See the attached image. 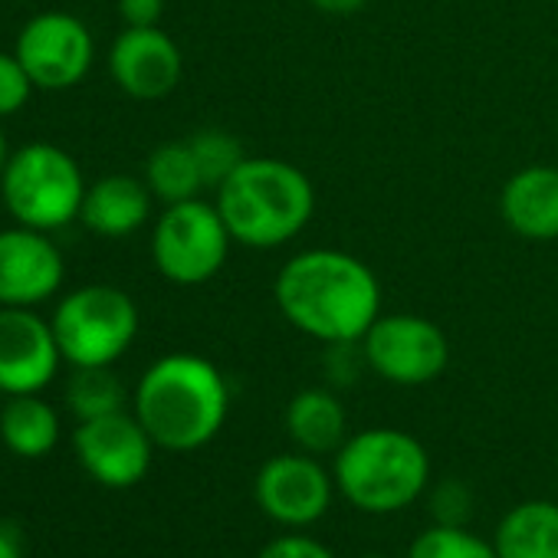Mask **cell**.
I'll list each match as a JSON object with an SVG mask.
<instances>
[{
	"label": "cell",
	"instance_id": "1",
	"mask_svg": "<svg viewBox=\"0 0 558 558\" xmlns=\"http://www.w3.org/2000/svg\"><path fill=\"white\" fill-rule=\"evenodd\" d=\"M272 300L303 336L345 345L362 342L381 316V283L372 266L345 250H303L279 266Z\"/></svg>",
	"mask_w": 558,
	"mask_h": 558
},
{
	"label": "cell",
	"instance_id": "2",
	"mask_svg": "<svg viewBox=\"0 0 558 558\" xmlns=\"http://www.w3.org/2000/svg\"><path fill=\"white\" fill-rule=\"evenodd\" d=\"M230 411V388L223 372L191 352H174L145 368L135 388V417L171 453L207 447Z\"/></svg>",
	"mask_w": 558,
	"mask_h": 558
},
{
	"label": "cell",
	"instance_id": "3",
	"mask_svg": "<svg viewBox=\"0 0 558 558\" xmlns=\"http://www.w3.org/2000/svg\"><path fill=\"white\" fill-rule=\"evenodd\" d=\"M214 194L233 243L250 250H276L290 243L316 214L313 181L283 158H243V165Z\"/></svg>",
	"mask_w": 558,
	"mask_h": 558
},
{
	"label": "cell",
	"instance_id": "4",
	"mask_svg": "<svg viewBox=\"0 0 558 558\" xmlns=\"http://www.w3.org/2000/svg\"><path fill=\"white\" fill-rule=\"evenodd\" d=\"M336 489L362 512L388 515L417 502L430 483V457L417 437L395 427L352 434L336 450Z\"/></svg>",
	"mask_w": 558,
	"mask_h": 558
},
{
	"label": "cell",
	"instance_id": "5",
	"mask_svg": "<svg viewBox=\"0 0 558 558\" xmlns=\"http://www.w3.org/2000/svg\"><path fill=\"white\" fill-rule=\"evenodd\" d=\"M86 187L89 184L76 158L50 142H31L17 148L0 174V201L14 223L44 233L80 220Z\"/></svg>",
	"mask_w": 558,
	"mask_h": 558
},
{
	"label": "cell",
	"instance_id": "6",
	"mask_svg": "<svg viewBox=\"0 0 558 558\" xmlns=\"http://www.w3.org/2000/svg\"><path fill=\"white\" fill-rule=\"evenodd\" d=\"M53 336L63 362L73 368L116 365L138 336L135 300L109 283H89L66 293L53 310Z\"/></svg>",
	"mask_w": 558,
	"mask_h": 558
},
{
	"label": "cell",
	"instance_id": "7",
	"mask_svg": "<svg viewBox=\"0 0 558 558\" xmlns=\"http://www.w3.org/2000/svg\"><path fill=\"white\" fill-rule=\"evenodd\" d=\"M230 230L217 204L191 197L168 204L151 230L155 269L174 287H201L214 279L230 256Z\"/></svg>",
	"mask_w": 558,
	"mask_h": 558
},
{
	"label": "cell",
	"instance_id": "8",
	"mask_svg": "<svg viewBox=\"0 0 558 558\" xmlns=\"http://www.w3.org/2000/svg\"><path fill=\"white\" fill-rule=\"evenodd\" d=\"M365 365L401 388L437 381L450 365V342L434 319L414 313L378 316L359 342Z\"/></svg>",
	"mask_w": 558,
	"mask_h": 558
},
{
	"label": "cell",
	"instance_id": "9",
	"mask_svg": "<svg viewBox=\"0 0 558 558\" xmlns=\"http://www.w3.org/2000/svg\"><path fill=\"white\" fill-rule=\"evenodd\" d=\"M14 53L37 89L63 93L89 76L96 60V40L80 17L66 11H47L24 24Z\"/></svg>",
	"mask_w": 558,
	"mask_h": 558
},
{
	"label": "cell",
	"instance_id": "10",
	"mask_svg": "<svg viewBox=\"0 0 558 558\" xmlns=\"http://www.w3.org/2000/svg\"><path fill=\"white\" fill-rule=\"evenodd\" d=\"M336 493V476L306 450L269 457L253 480L256 506L279 525L306 529L319 522Z\"/></svg>",
	"mask_w": 558,
	"mask_h": 558
},
{
	"label": "cell",
	"instance_id": "11",
	"mask_svg": "<svg viewBox=\"0 0 558 558\" xmlns=\"http://www.w3.org/2000/svg\"><path fill=\"white\" fill-rule=\"evenodd\" d=\"M73 450L96 483L109 489H129L145 480L155 440L135 414L116 411L96 421H80L73 434Z\"/></svg>",
	"mask_w": 558,
	"mask_h": 558
},
{
	"label": "cell",
	"instance_id": "12",
	"mask_svg": "<svg viewBox=\"0 0 558 558\" xmlns=\"http://www.w3.org/2000/svg\"><path fill=\"white\" fill-rule=\"evenodd\" d=\"M63 352L53 336V323L37 310L0 306V391L40 395L60 372Z\"/></svg>",
	"mask_w": 558,
	"mask_h": 558
},
{
	"label": "cell",
	"instance_id": "13",
	"mask_svg": "<svg viewBox=\"0 0 558 558\" xmlns=\"http://www.w3.org/2000/svg\"><path fill=\"white\" fill-rule=\"evenodd\" d=\"M66 279V263L50 233L34 227L0 230V306L37 310L50 303Z\"/></svg>",
	"mask_w": 558,
	"mask_h": 558
},
{
	"label": "cell",
	"instance_id": "14",
	"mask_svg": "<svg viewBox=\"0 0 558 558\" xmlns=\"http://www.w3.org/2000/svg\"><path fill=\"white\" fill-rule=\"evenodd\" d=\"M181 47L158 27H125L112 40L109 76L125 96L138 102H158L171 96L181 83Z\"/></svg>",
	"mask_w": 558,
	"mask_h": 558
},
{
	"label": "cell",
	"instance_id": "15",
	"mask_svg": "<svg viewBox=\"0 0 558 558\" xmlns=\"http://www.w3.org/2000/svg\"><path fill=\"white\" fill-rule=\"evenodd\" d=\"M499 214L522 240H558V168L529 165L515 171L502 184Z\"/></svg>",
	"mask_w": 558,
	"mask_h": 558
},
{
	"label": "cell",
	"instance_id": "16",
	"mask_svg": "<svg viewBox=\"0 0 558 558\" xmlns=\"http://www.w3.org/2000/svg\"><path fill=\"white\" fill-rule=\"evenodd\" d=\"M151 201H155V194L145 184V178L106 174L86 187L80 220L86 230H93L99 236L122 240V236H132L135 230H142L148 223Z\"/></svg>",
	"mask_w": 558,
	"mask_h": 558
},
{
	"label": "cell",
	"instance_id": "17",
	"mask_svg": "<svg viewBox=\"0 0 558 558\" xmlns=\"http://www.w3.org/2000/svg\"><path fill=\"white\" fill-rule=\"evenodd\" d=\"M283 424H287V434L293 437V444L313 457L336 453L349 440L345 404L326 388H306V391L293 395V401L287 404Z\"/></svg>",
	"mask_w": 558,
	"mask_h": 558
},
{
	"label": "cell",
	"instance_id": "18",
	"mask_svg": "<svg viewBox=\"0 0 558 558\" xmlns=\"http://www.w3.org/2000/svg\"><path fill=\"white\" fill-rule=\"evenodd\" d=\"M499 558H558V506L545 499L512 506L493 535Z\"/></svg>",
	"mask_w": 558,
	"mask_h": 558
},
{
	"label": "cell",
	"instance_id": "19",
	"mask_svg": "<svg viewBox=\"0 0 558 558\" xmlns=\"http://www.w3.org/2000/svg\"><path fill=\"white\" fill-rule=\"evenodd\" d=\"M0 440L17 457H47L60 444V414L40 395H14L0 411Z\"/></svg>",
	"mask_w": 558,
	"mask_h": 558
},
{
	"label": "cell",
	"instance_id": "20",
	"mask_svg": "<svg viewBox=\"0 0 558 558\" xmlns=\"http://www.w3.org/2000/svg\"><path fill=\"white\" fill-rule=\"evenodd\" d=\"M145 184L151 187V194L158 201H165V207L201 197V191L207 184H204V174L197 168V158H194L187 138L184 142H165L148 155Z\"/></svg>",
	"mask_w": 558,
	"mask_h": 558
},
{
	"label": "cell",
	"instance_id": "21",
	"mask_svg": "<svg viewBox=\"0 0 558 558\" xmlns=\"http://www.w3.org/2000/svg\"><path fill=\"white\" fill-rule=\"evenodd\" d=\"M66 404L76 414V421H96L125 411V388L112 372V365L73 368V378L66 385Z\"/></svg>",
	"mask_w": 558,
	"mask_h": 558
},
{
	"label": "cell",
	"instance_id": "22",
	"mask_svg": "<svg viewBox=\"0 0 558 558\" xmlns=\"http://www.w3.org/2000/svg\"><path fill=\"white\" fill-rule=\"evenodd\" d=\"M194 158H197V168L204 174V184L210 191H217L240 165H243V145L227 132V129H197L191 138H187Z\"/></svg>",
	"mask_w": 558,
	"mask_h": 558
},
{
	"label": "cell",
	"instance_id": "23",
	"mask_svg": "<svg viewBox=\"0 0 558 558\" xmlns=\"http://www.w3.org/2000/svg\"><path fill=\"white\" fill-rule=\"evenodd\" d=\"M408 558H499V555L493 542L466 532L463 525L437 522L411 542Z\"/></svg>",
	"mask_w": 558,
	"mask_h": 558
},
{
	"label": "cell",
	"instance_id": "24",
	"mask_svg": "<svg viewBox=\"0 0 558 558\" xmlns=\"http://www.w3.org/2000/svg\"><path fill=\"white\" fill-rule=\"evenodd\" d=\"M34 80L24 70V63L17 60V53H4L0 50V119L17 116L31 96H34Z\"/></svg>",
	"mask_w": 558,
	"mask_h": 558
},
{
	"label": "cell",
	"instance_id": "25",
	"mask_svg": "<svg viewBox=\"0 0 558 558\" xmlns=\"http://www.w3.org/2000/svg\"><path fill=\"white\" fill-rule=\"evenodd\" d=\"M256 558H336L323 542L310 538V535H279L272 538Z\"/></svg>",
	"mask_w": 558,
	"mask_h": 558
},
{
	"label": "cell",
	"instance_id": "26",
	"mask_svg": "<svg viewBox=\"0 0 558 558\" xmlns=\"http://www.w3.org/2000/svg\"><path fill=\"white\" fill-rule=\"evenodd\" d=\"M470 506H473V499H470V493H466L463 483H444L434 493V515L444 525H463Z\"/></svg>",
	"mask_w": 558,
	"mask_h": 558
},
{
	"label": "cell",
	"instance_id": "27",
	"mask_svg": "<svg viewBox=\"0 0 558 558\" xmlns=\"http://www.w3.org/2000/svg\"><path fill=\"white\" fill-rule=\"evenodd\" d=\"M119 17L125 27H158L165 17V0H119Z\"/></svg>",
	"mask_w": 558,
	"mask_h": 558
},
{
	"label": "cell",
	"instance_id": "28",
	"mask_svg": "<svg viewBox=\"0 0 558 558\" xmlns=\"http://www.w3.org/2000/svg\"><path fill=\"white\" fill-rule=\"evenodd\" d=\"M306 4L323 14H332V17H349V14H359L368 0H306Z\"/></svg>",
	"mask_w": 558,
	"mask_h": 558
},
{
	"label": "cell",
	"instance_id": "29",
	"mask_svg": "<svg viewBox=\"0 0 558 558\" xmlns=\"http://www.w3.org/2000/svg\"><path fill=\"white\" fill-rule=\"evenodd\" d=\"M0 558H24L17 538L11 532H4V529H0Z\"/></svg>",
	"mask_w": 558,
	"mask_h": 558
},
{
	"label": "cell",
	"instance_id": "30",
	"mask_svg": "<svg viewBox=\"0 0 558 558\" xmlns=\"http://www.w3.org/2000/svg\"><path fill=\"white\" fill-rule=\"evenodd\" d=\"M11 145H8V135H4V125H0V174H4V168H8V161H11Z\"/></svg>",
	"mask_w": 558,
	"mask_h": 558
},
{
	"label": "cell",
	"instance_id": "31",
	"mask_svg": "<svg viewBox=\"0 0 558 558\" xmlns=\"http://www.w3.org/2000/svg\"><path fill=\"white\" fill-rule=\"evenodd\" d=\"M359 558H385V555H359Z\"/></svg>",
	"mask_w": 558,
	"mask_h": 558
}]
</instances>
